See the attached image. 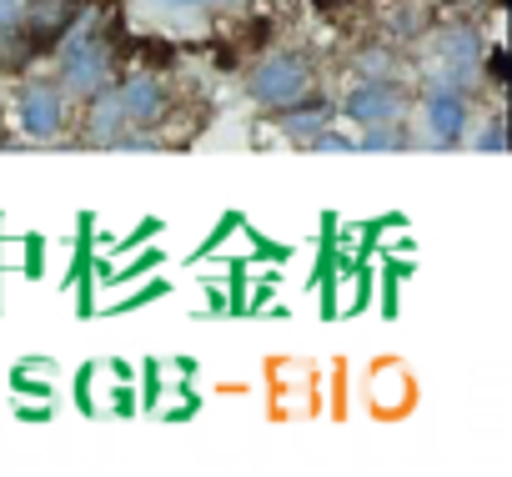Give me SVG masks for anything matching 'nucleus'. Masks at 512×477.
<instances>
[{
    "label": "nucleus",
    "mask_w": 512,
    "mask_h": 477,
    "mask_svg": "<svg viewBox=\"0 0 512 477\" xmlns=\"http://www.w3.org/2000/svg\"><path fill=\"white\" fill-rule=\"evenodd\" d=\"M307 86H312V66L292 51H277L246 76V101L262 111H277V106H292L297 96H307Z\"/></svg>",
    "instance_id": "f257e3e1"
},
{
    "label": "nucleus",
    "mask_w": 512,
    "mask_h": 477,
    "mask_svg": "<svg viewBox=\"0 0 512 477\" xmlns=\"http://www.w3.org/2000/svg\"><path fill=\"white\" fill-rule=\"evenodd\" d=\"M477 66H482V36L472 26H452L432 41V86L467 91L477 81Z\"/></svg>",
    "instance_id": "f03ea898"
},
{
    "label": "nucleus",
    "mask_w": 512,
    "mask_h": 477,
    "mask_svg": "<svg viewBox=\"0 0 512 477\" xmlns=\"http://www.w3.org/2000/svg\"><path fill=\"white\" fill-rule=\"evenodd\" d=\"M106 76H111V61H106V51L91 41V31L81 26V31L61 46V86L76 91V96H91V91L106 86Z\"/></svg>",
    "instance_id": "7ed1b4c3"
},
{
    "label": "nucleus",
    "mask_w": 512,
    "mask_h": 477,
    "mask_svg": "<svg viewBox=\"0 0 512 477\" xmlns=\"http://www.w3.org/2000/svg\"><path fill=\"white\" fill-rule=\"evenodd\" d=\"M422 121H427V146H457L467 136V91L427 86Z\"/></svg>",
    "instance_id": "20e7f679"
},
{
    "label": "nucleus",
    "mask_w": 512,
    "mask_h": 477,
    "mask_svg": "<svg viewBox=\"0 0 512 477\" xmlns=\"http://www.w3.org/2000/svg\"><path fill=\"white\" fill-rule=\"evenodd\" d=\"M402 86L397 81H357L342 101V111L357 121V126H382V121H402Z\"/></svg>",
    "instance_id": "39448f33"
},
{
    "label": "nucleus",
    "mask_w": 512,
    "mask_h": 477,
    "mask_svg": "<svg viewBox=\"0 0 512 477\" xmlns=\"http://www.w3.org/2000/svg\"><path fill=\"white\" fill-rule=\"evenodd\" d=\"M16 116H21V131L31 141H51L66 126V96L56 86H26L16 101Z\"/></svg>",
    "instance_id": "423d86ee"
},
{
    "label": "nucleus",
    "mask_w": 512,
    "mask_h": 477,
    "mask_svg": "<svg viewBox=\"0 0 512 477\" xmlns=\"http://www.w3.org/2000/svg\"><path fill=\"white\" fill-rule=\"evenodd\" d=\"M121 91V111H126V121H136V126H156L161 116H166V86L156 81V76H131L126 86H116Z\"/></svg>",
    "instance_id": "0eeeda50"
},
{
    "label": "nucleus",
    "mask_w": 512,
    "mask_h": 477,
    "mask_svg": "<svg viewBox=\"0 0 512 477\" xmlns=\"http://www.w3.org/2000/svg\"><path fill=\"white\" fill-rule=\"evenodd\" d=\"M332 101H322V96H297L292 106H277V131L282 136H292V141H307V136H317L327 121H332Z\"/></svg>",
    "instance_id": "6e6552de"
},
{
    "label": "nucleus",
    "mask_w": 512,
    "mask_h": 477,
    "mask_svg": "<svg viewBox=\"0 0 512 477\" xmlns=\"http://www.w3.org/2000/svg\"><path fill=\"white\" fill-rule=\"evenodd\" d=\"M121 131H126L121 91H116V86H101V91H91V141H96V146H111Z\"/></svg>",
    "instance_id": "1a4fd4ad"
},
{
    "label": "nucleus",
    "mask_w": 512,
    "mask_h": 477,
    "mask_svg": "<svg viewBox=\"0 0 512 477\" xmlns=\"http://www.w3.org/2000/svg\"><path fill=\"white\" fill-rule=\"evenodd\" d=\"M372 407L382 412V417H392L397 407H407V372L402 367H377V377H372Z\"/></svg>",
    "instance_id": "9d476101"
},
{
    "label": "nucleus",
    "mask_w": 512,
    "mask_h": 477,
    "mask_svg": "<svg viewBox=\"0 0 512 477\" xmlns=\"http://www.w3.org/2000/svg\"><path fill=\"white\" fill-rule=\"evenodd\" d=\"M357 151H407L412 131L402 121H382V126H362V136H352Z\"/></svg>",
    "instance_id": "9b49d317"
},
{
    "label": "nucleus",
    "mask_w": 512,
    "mask_h": 477,
    "mask_svg": "<svg viewBox=\"0 0 512 477\" xmlns=\"http://www.w3.org/2000/svg\"><path fill=\"white\" fill-rule=\"evenodd\" d=\"M357 81H397V56L392 51H362Z\"/></svg>",
    "instance_id": "f8f14e48"
},
{
    "label": "nucleus",
    "mask_w": 512,
    "mask_h": 477,
    "mask_svg": "<svg viewBox=\"0 0 512 477\" xmlns=\"http://www.w3.org/2000/svg\"><path fill=\"white\" fill-rule=\"evenodd\" d=\"M317 151H357V141L352 136H342V131H332V126H322L317 136H307Z\"/></svg>",
    "instance_id": "ddd939ff"
},
{
    "label": "nucleus",
    "mask_w": 512,
    "mask_h": 477,
    "mask_svg": "<svg viewBox=\"0 0 512 477\" xmlns=\"http://www.w3.org/2000/svg\"><path fill=\"white\" fill-rule=\"evenodd\" d=\"M111 146H116V151H156V146H161V136H146V131H121Z\"/></svg>",
    "instance_id": "4468645a"
},
{
    "label": "nucleus",
    "mask_w": 512,
    "mask_h": 477,
    "mask_svg": "<svg viewBox=\"0 0 512 477\" xmlns=\"http://www.w3.org/2000/svg\"><path fill=\"white\" fill-rule=\"evenodd\" d=\"M161 11H221V6H236V0H156Z\"/></svg>",
    "instance_id": "2eb2a0df"
},
{
    "label": "nucleus",
    "mask_w": 512,
    "mask_h": 477,
    "mask_svg": "<svg viewBox=\"0 0 512 477\" xmlns=\"http://www.w3.org/2000/svg\"><path fill=\"white\" fill-rule=\"evenodd\" d=\"M472 146H477V151H507V126H502V121H492V126H487Z\"/></svg>",
    "instance_id": "dca6fc26"
},
{
    "label": "nucleus",
    "mask_w": 512,
    "mask_h": 477,
    "mask_svg": "<svg viewBox=\"0 0 512 477\" xmlns=\"http://www.w3.org/2000/svg\"><path fill=\"white\" fill-rule=\"evenodd\" d=\"M26 16V0H0V31H16Z\"/></svg>",
    "instance_id": "f3484780"
}]
</instances>
